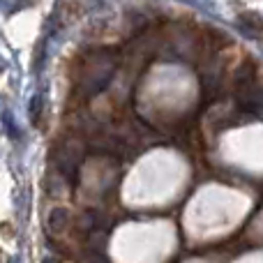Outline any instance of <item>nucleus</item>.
<instances>
[{
  "label": "nucleus",
  "mask_w": 263,
  "mask_h": 263,
  "mask_svg": "<svg viewBox=\"0 0 263 263\" xmlns=\"http://www.w3.org/2000/svg\"><path fill=\"white\" fill-rule=\"evenodd\" d=\"M67 227H69V213L65 208H55V210H51V215H49V229L53 233H63V231H67Z\"/></svg>",
  "instance_id": "obj_2"
},
{
  "label": "nucleus",
  "mask_w": 263,
  "mask_h": 263,
  "mask_svg": "<svg viewBox=\"0 0 263 263\" xmlns=\"http://www.w3.org/2000/svg\"><path fill=\"white\" fill-rule=\"evenodd\" d=\"M83 263H109V261H106L104 256H100V254H92V256H88Z\"/></svg>",
  "instance_id": "obj_4"
},
{
  "label": "nucleus",
  "mask_w": 263,
  "mask_h": 263,
  "mask_svg": "<svg viewBox=\"0 0 263 263\" xmlns=\"http://www.w3.org/2000/svg\"><path fill=\"white\" fill-rule=\"evenodd\" d=\"M238 23H240V28L247 32V35H252V37H261L263 35V18L259 16V14L245 12V14L238 16Z\"/></svg>",
  "instance_id": "obj_1"
},
{
  "label": "nucleus",
  "mask_w": 263,
  "mask_h": 263,
  "mask_svg": "<svg viewBox=\"0 0 263 263\" xmlns=\"http://www.w3.org/2000/svg\"><path fill=\"white\" fill-rule=\"evenodd\" d=\"M40 106H42V100H40V97H35V100H32V104H30L32 123H35V125H40Z\"/></svg>",
  "instance_id": "obj_3"
}]
</instances>
